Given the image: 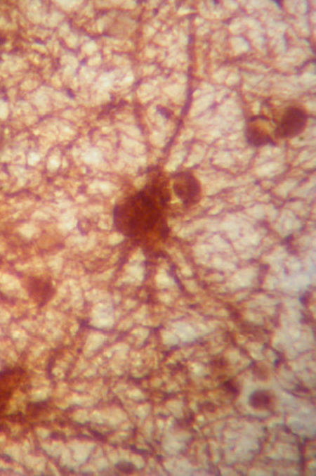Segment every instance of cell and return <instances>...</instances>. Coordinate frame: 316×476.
<instances>
[{
  "label": "cell",
  "mask_w": 316,
  "mask_h": 476,
  "mask_svg": "<svg viewBox=\"0 0 316 476\" xmlns=\"http://www.w3.org/2000/svg\"><path fill=\"white\" fill-rule=\"evenodd\" d=\"M32 290L38 300L39 306H44L48 302L55 293V289L50 281L44 279H34Z\"/></svg>",
  "instance_id": "5"
},
{
  "label": "cell",
  "mask_w": 316,
  "mask_h": 476,
  "mask_svg": "<svg viewBox=\"0 0 316 476\" xmlns=\"http://www.w3.org/2000/svg\"><path fill=\"white\" fill-rule=\"evenodd\" d=\"M273 401V397L267 390H256L249 398V404L254 408H269Z\"/></svg>",
  "instance_id": "6"
},
{
  "label": "cell",
  "mask_w": 316,
  "mask_h": 476,
  "mask_svg": "<svg viewBox=\"0 0 316 476\" xmlns=\"http://www.w3.org/2000/svg\"><path fill=\"white\" fill-rule=\"evenodd\" d=\"M244 136L246 141L254 147L275 143L270 134L261 127L256 125L250 120L246 127Z\"/></svg>",
  "instance_id": "4"
},
{
  "label": "cell",
  "mask_w": 316,
  "mask_h": 476,
  "mask_svg": "<svg viewBox=\"0 0 316 476\" xmlns=\"http://www.w3.org/2000/svg\"><path fill=\"white\" fill-rule=\"evenodd\" d=\"M172 187L175 195L185 205H195L201 199V185L197 179L189 172H181L176 174Z\"/></svg>",
  "instance_id": "3"
},
{
  "label": "cell",
  "mask_w": 316,
  "mask_h": 476,
  "mask_svg": "<svg viewBox=\"0 0 316 476\" xmlns=\"http://www.w3.org/2000/svg\"><path fill=\"white\" fill-rule=\"evenodd\" d=\"M169 197L163 187L147 186L115 205L113 210L115 229L129 238L145 236L162 223L163 207Z\"/></svg>",
  "instance_id": "1"
},
{
  "label": "cell",
  "mask_w": 316,
  "mask_h": 476,
  "mask_svg": "<svg viewBox=\"0 0 316 476\" xmlns=\"http://www.w3.org/2000/svg\"><path fill=\"white\" fill-rule=\"evenodd\" d=\"M308 118L307 113L303 109L296 106L287 108L275 128V136L281 139H290L299 135L305 128Z\"/></svg>",
  "instance_id": "2"
},
{
  "label": "cell",
  "mask_w": 316,
  "mask_h": 476,
  "mask_svg": "<svg viewBox=\"0 0 316 476\" xmlns=\"http://www.w3.org/2000/svg\"><path fill=\"white\" fill-rule=\"evenodd\" d=\"M117 468L125 473H130L133 470V465L129 463H119L117 464Z\"/></svg>",
  "instance_id": "7"
}]
</instances>
